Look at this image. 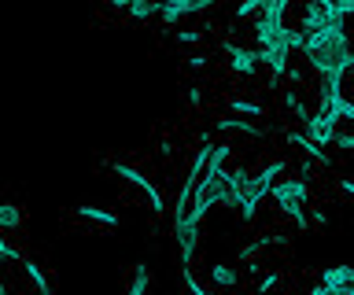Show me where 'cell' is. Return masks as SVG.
<instances>
[{
	"label": "cell",
	"mask_w": 354,
	"mask_h": 295,
	"mask_svg": "<svg viewBox=\"0 0 354 295\" xmlns=\"http://www.w3.org/2000/svg\"><path fill=\"white\" fill-rule=\"evenodd\" d=\"M229 59H232V70L236 74H254L259 67V52H248V48H236V45H225Z\"/></svg>",
	"instance_id": "3"
},
{
	"label": "cell",
	"mask_w": 354,
	"mask_h": 295,
	"mask_svg": "<svg viewBox=\"0 0 354 295\" xmlns=\"http://www.w3.org/2000/svg\"><path fill=\"white\" fill-rule=\"evenodd\" d=\"M82 214H85V218H93V222H100V225H107V229H115V225H118V214L100 211V207H82Z\"/></svg>",
	"instance_id": "5"
},
{
	"label": "cell",
	"mask_w": 354,
	"mask_h": 295,
	"mask_svg": "<svg viewBox=\"0 0 354 295\" xmlns=\"http://www.w3.org/2000/svg\"><path fill=\"white\" fill-rule=\"evenodd\" d=\"M270 192H273V203L281 207L284 214L303 218V207H306V181L303 178H284V181H277Z\"/></svg>",
	"instance_id": "2"
},
{
	"label": "cell",
	"mask_w": 354,
	"mask_h": 295,
	"mask_svg": "<svg viewBox=\"0 0 354 295\" xmlns=\"http://www.w3.org/2000/svg\"><path fill=\"white\" fill-rule=\"evenodd\" d=\"M177 37H181L185 45H196V41H203V34H199V30H181Z\"/></svg>",
	"instance_id": "7"
},
{
	"label": "cell",
	"mask_w": 354,
	"mask_h": 295,
	"mask_svg": "<svg viewBox=\"0 0 354 295\" xmlns=\"http://www.w3.org/2000/svg\"><path fill=\"white\" fill-rule=\"evenodd\" d=\"M303 56L310 59V67H314L317 74H332V78H339V74L354 63V48H351L347 34H343V26H332V30H321V34L306 37Z\"/></svg>",
	"instance_id": "1"
},
{
	"label": "cell",
	"mask_w": 354,
	"mask_h": 295,
	"mask_svg": "<svg viewBox=\"0 0 354 295\" xmlns=\"http://www.w3.org/2000/svg\"><path fill=\"white\" fill-rule=\"evenodd\" d=\"M232 111H236V115H248V118H262L266 107H262V104H251V100H232Z\"/></svg>",
	"instance_id": "6"
},
{
	"label": "cell",
	"mask_w": 354,
	"mask_h": 295,
	"mask_svg": "<svg viewBox=\"0 0 354 295\" xmlns=\"http://www.w3.org/2000/svg\"><path fill=\"white\" fill-rule=\"evenodd\" d=\"M210 280H214L218 288H232L240 277H236V269H229V266H221V262H218V266H210Z\"/></svg>",
	"instance_id": "4"
}]
</instances>
